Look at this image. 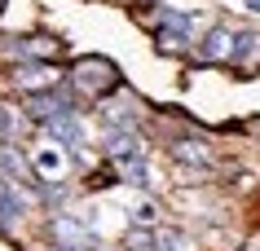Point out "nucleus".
Here are the masks:
<instances>
[{"instance_id": "obj_1", "label": "nucleus", "mask_w": 260, "mask_h": 251, "mask_svg": "<svg viewBox=\"0 0 260 251\" xmlns=\"http://www.w3.org/2000/svg\"><path fill=\"white\" fill-rule=\"evenodd\" d=\"M199 53H203L207 62H243V57L256 53V35H251V31H234V27H216V31L203 35Z\"/></svg>"}, {"instance_id": "obj_2", "label": "nucleus", "mask_w": 260, "mask_h": 251, "mask_svg": "<svg viewBox=\"0 0 260 251\" xmlns=\"http://www.w3.org/2000/svg\"><path fill=\"white\" fill-rule=\"evenodd\" d=\"M71 84L80 93H88V97H102V93H110L119 84V66L106 62V57H80L75 70H71Z\"/></svg>"}, {"instance_id": "obj_3", "label": "nucleus", "mask_w": 260, "mask_h": 251, "mask_svg": "<svg viewBox=\"0 0 260 251\" xmlns=\"http://www.w3.org/2000/svg\"><path fill=\"white\" fill-rule=\"evenodd\" d=\"M27 111H31V119L36 124H49V119H57V115H75V101H71V93L67 88H44V93H31L27 97Z\"/></svg>"}, {"instance_id": "obj_4", "label": "nucleus", "mask_w": 260, "mask_h": 251, "mask_svg": "<svg viewBox=\"0 0 260 251\" xmlns=\"http://www.w3.org/2000/svg\"><path fill=\"white\" fill-rule=\"evenodd\" d=\"M53 242L67 251H97V238L88 229V221H75V216H53Z\"/></svg>"}, {"instance_id": "obj_5", "label": "nucleus", "mask_w": 260, "mask_h": 251, "mask_svg": "<svg viewBox=\"0 0 260 251\" xmlns=\"http://www.w3.org/2000/svg\"><path fill=\"white\" fill-rule=\"evenodd\" d=\"M27 216V198L18 194L14 181H0V229H18Z\"/></svg>"}, {"instance_id": "obj_6", "label": "nucleus", "mask_w": 260, "mask_h": 251, "mask_svg": "<svg viewBox=\"0 0 260 251\" xmlns=\"http://www.w3.org/2000/svg\"><path fill=\"white\" fill-rule=\"evenodd\" d=\"M102 119H106V128H137V119H141V106H137V97H115V101H106L102 106Z\"/></svg>"}, {"instance_id": "obj_7", "label": "nucleus", "mask_w": 260, "mask_h": 251, "mask_svg": "<svg viewBox=\"0 0 260 251\" xmlns=\"http://www.w3.org/2000/svg\"><path fill=\"white\" fill-rule=\"evenodd\" d=\"M106 154L119 163V159H133V154H141V137H137V128H106Z\"/></svg>"}, {"instance_id": "obj_8", "label": "nucleus", "mask_w": 260, "mask_h": 251, "mask_svg": "<svg viewBox=\"0 0 260 251\" xmlns=\"http://www.w3.org/2000/svg\"><path fill=\"white\" fill-rule=\"evenodd\" d=\"M44 132H49L53 141H62V146H71V150H80V146H84V128H80L75 115H57V119H49Z\"/></svg>"}, {"instance_id": "obj_9", "label": "nucleus", "mask_w": 260, "mask_h": 251, "mask_svg": "<svg viewBox=\"0 0 260 251\" xmlns=\"http://www.w3.org/2000/svg\"><path fill=\"white\" fill-rule=\"evenodd\" d=\"M150 251H190V238L181 229H150Z\"/></svg>"}, {"instance_id": "obj_10", "label": "nucleus", "mask_w": 260, "mask_h": 251, "mask_svg": "<svg viewBox=\"0 0 260 251\" xmlns=\"http://www.w3.org/2000/svg\"><path fill=\"white\" fill-rule=\"evenodd\" d=\"M119 172L128 185H137V190H150V167H146V159L141 154H133V159H119Z\"/></svg>"}, {"instance_id": "obj_11", "label": "nucleus", "mask_w": 260, "mask_h": 251, "mask_svg": "<svg viewBox=\"0 0 260 251\" xmlns=\"http://www.w3.org/2000/svg\"><path fill=\"white\" fill-rule=\"evenodd\" d=\"M172 159H177V163H194V167H212L203 141H177V146H172Z\"/></svg>"}, {"instance_id": "obj_12", "label": "nucleus", "mask_w": 260, "mask_h": 251, "mask_svg": "<svg viewBox=\"0 0 260 251\" xmlns=\"http://www.w3.org/2000/svg\"><path fill=\"white\" fill-rule=\"evenodd\" d=\"M9 53L14 57H49V53H57V40L31 35V40H22V44H9Z\"/></svg>"}, {"instance_id": "obj_13", "label": "nucleus", "mask_w": 260, "mask_h": 251, "mask_svg": "<svg viewBox=\"0 0 260 251\" xmlns=\"http://www.w3.org/2000/svg\"><path fill=\"white\" fill-rule=\"evenodd\" d=\"M53 75H57V70H49V66H18L14 84H22V88H49Z\"/></svg>"}, {"instance_id": "obj_14", "label": "nucleus", "mask_w": 260, "mask_h": 251, "mask_svg": "<svg viewBox=\"0 0 260 251\" xmlns=\"http://www.w3.org/2000/svg\"><path fill=\"white\" fill-rule=\"evenodd\" d=\"M0 172H5V181H27V163H22V154L14 146L0 150Z\"/></svg>"}, {"instance_id": "obj_15", "label": "nucleus", "mask_w": 260, "mask_h": 251, "mask_svg": "<svg viewBox=\"0 0 260 251\" xmlns=\"http://www.w3.org/2000/svg\"><path fill=\"white\" fill-rule=\"evenodd\" d=\"M36 167H40L44 176H57V172H62V154L57 150H40L36 154Z\"/></svg>"}, {"instance_id": "obj_16", "label": "nucleus", "mask_w": 260, "mask_h": 251, "mask_svg": "<svg viewBox=\"0 0 260 251\" xmlns=\"http://www.w3.org/2000/svg\"><path fill=\"white\" fill-rule=\"evenodd\" d=\"M9 132H14V115L0 106V137H9Z\"/></svg>"}, {"instance_id": "obj_17", "label": "nucleus", "mask_w": 260, "mask_h": 251, "mask_svg": "<svg viewBox=\"0 0 260 251\" xmlns=\"http://www.w3.org/2000/svg\"><path fill=\"white\" fill-rule=\"evenodd\" d=\"M238 9H247V14H260V0H238Z\"/></svg>"}, {"instance_id": "obj_18", "label": "nucleus", "mask_w": 260, "mask_h": 251, "mask_svg": "<svg viewBox=\"0 0 260 251\" xmlns=\"http://www.w3.org/2000/svg\"><path fill=\"white\" fill-rule=\"evenodd\" d=\"M0 251H9V247H5V242H0Z\"/></svg>"}, {"instance_id": "obj_19", "label": "nucleus", "mask_w": 260, "mask_h": 251, "mask_svg": "<svg viewBox=\"0 0 260 251\" xmlns=\"http://www.w3.org/2000/svg\"><path fill=\"white\" fill-rule=\"evenodd\" d=\"M0 9H5V0H0Z\"/></svg>"}, {"instance_id": "obj_20", "label": "nucleus", "mask_w": 260, "mask_h": 251, "mask_svg": "<svg viewBox=\"0 0 260 251\" xmlns=\"http://www.w3.org/2000/svg\"><path fill=\"white\" fill-rule=\"evenodd\" d=\"M57 251H67V247H57Z\"/></svg>"}]
</instances>
